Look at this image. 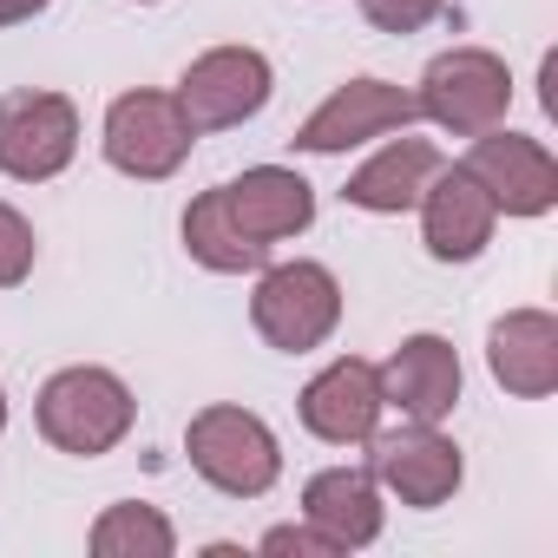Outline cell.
<instances>
[{
    "mask_svg": "<svg viewBox=\"0 0 558 558\" xmlns=\"http://www.w3.org/2000/svg\"><path fill=\"white\" fill-rule=\"evenodd\" d=\"M460 165L480 178V191L493 197L499 217H545V210H558V158H551L545 138L493 125V132H480L466 145Z\"/></svg>",
    "mask_w": 558,
    "mask_h": 558,
    "instance_id": "30bf717a",
    "label": "cell"
},
{
    "mask_svg": "<svg viewBox=\"0 0 558 558\" xmlns=\"http://www.w3.org/2000/svg\"><path fill=\"white\" fill-rule=\"evenodd\" d=\"M486 375L512 401H545L558 388V316L551 310H506L486 329Z\"/></svg>",
    "mask_w": 558,
    "mask_h": 558,
    "instance_id": "e0dca14e",
    "label": "cell"
},
{
    "mask_svg": "<svg viewBox=\"0 0 558 558\" xmlns=\"http://www.w3.org/2000/svg\"><path fill=\"white\" fill-rule=\"evenodd\" d=\"M256 551H269V558H336V545H329L310 519H296V525H269V532L256 538Z\"/></svg>",
    "mask_w": 558,
    "mask_h": 558,
    "instance_id": "7402d4cb",
    "label": "cell"
},
{
    "mask_svg": "<svg viewBox=\"0 0 558 558\" xmlns=\"http://www.w3.org/2000/svg\"><path fill=\"white\" fill-rule=\"evenodd\" d=\"M414 210H421V243L434 263H473V256H486V243L499 230V210L466 165H440Z\"/></svg>",
    "mask_w": 558,
    "mask_h": 558,
    "instance_id": "4fadbf2b",
    "label": "cell"
},
{
    "mask_svg": "<svg viewBox=\"0 0 558 558\" xmlns=\"http://www.w3.org/2000/svg\"><path fill=\"white\" fill-rule=\"evenodd\" d=\"M421 119V106H414V93L408 86H395V80H381V73H362V80H342L303 125H296V151H310V158H342V151H362V145H375V138H388V132H408Z\"/></svg>",
    "mask_w": 558,
    "mask_h": 558,
    "instance_id": "ba28073f",
    "label": "cell"
},
{
    "mask_svg": "<svg viewBox=\"0 0 558 558\" xmlns=\"http://www.w3.org/2000/svg\"><path fill=\"white\" fill-rule=\"evenodd\" d=\"M53 8V0H0V27H27Z\"/></svg>",
    "mask_w": 558,
    "mask_h": 558,
    "instance_id": "603a6c76",
    "label": "cell"
},
{
    "mask_svg": "<svg viewBox=\"0 0 558 558\" xmlns=\"http://www.w3.org/2000/svg\"><path fill=\"white\" fill-rule=\"evenodd\" d=\"M184 453H191V473L223 499H263L283 480V440H276V427L236 401L197 408L184 421Z\"/></svg>",
    "mask_w": 558,
    "mask_h": 558,
    "instance_id": "7a4b0ae2",
    "label": "cell"
},
{
    "mask_svg": "<svg viewBox=\"0 0 558 558\" xmlns=\"http://www.w3.org/2000/svg\"><path fill=\"white\" fill-rule=\"evenodd\" d=\"M138 8H158V0H138Z\"/></svg>",
    "mask_w": 558,
    "mask_h": 558,
    "instance_id": "d4e9b609",
    "label": "cell"
},
{
    "mask_svg": "<svg viewBox=\"0 0 558 558\" xmlns=\"http://www.w3.org/2000/svg\"><path fill=\"white\" fill-rule=\"evenodd\" d=\"M86 545H93L99 558H171V551H178V525H171V512H165V506L112 499V506L93 519Z\"/></svg>",
    "mask_w": 558,
    "mask_h": 558,
    "instance_id": "d6986e66",
    "label": "cell"
},
{
    "mask_svg": "<svg viewBox=\"0 0 558 558\" xmlns=\"http://www.w3.org/2000/svg\"><path fill=\"white\" fill-rule=\"evenodd\" d=\"M34 263H40V236H34V223L0 197V290H21L27 276H34Z\"/></svg>",
    "mask_w": 558,
    "mask_h": 558,
    "instance_id": "ffe728a7",
    "label": "cell"
},
{
    "mask_svg": "<svg viewBox=\"0 0 558 558\" xmlns=\"http://www.w3.org/2000/svg\"><path fill=\"white\" fill-rule=\"evenodd\" d=\"M375 381H381V408L401 414V421H447L466 395V368H460V349L434 329L421 336H401L388 349V362H375Z\"/></svg>",
    "mask_w": 558,
    "mask_h": 558,
    "instance_id": "8fae6325",
    "label": "cell"
},
{
    "mask_svg": "<svg viewBox=\"0 0 558 558\" xmlns=\"http://www.w3.org/2000/svg\"><path fill=\"white\" fill-rule=\"evenodd\" d=\"M303 519L342 551H368L388 525V493L375 486L368 466H323L303 480Z\"/></svg>",
    "mask_w": 558,
    "mask_h": 558,
    "instance_id": "9a60e30c",
    "label": "cell"
},
{
    "mask_svg": "<svg viewBox=\"0 0 558 558\" xmlns=\"http://www.w3.org/2000/svg\"><path fill=\"white\" fill-rule=\"evenodd\" d=\"M296 414H303V427H310L323 447H362V440L381 427V414H388V408H381L375 362H362V355L323 362V368L303 381Z\"/></svg>",
    "mask_w": 558,
    "mask_h": 558,
    "instance_id": "7c38bea8",
    "label": "cell"
},
{
    "mask_svg": "<svg viewBox=\"0 0 558 558\" xmlns=\"http://www.w3.org/2000/svg\"><path fill=\"white\" fill-rule=\"evenodd\" d=\"M178 236H184V256H191L197 269H210V276H256V269L269 263V250L230 217L223 184H210V191H197V197L184 204Z\"/></svg>",
    "mask_w": 558,
    "mask_h": 558,
    "instance_id": "ac0fdd59",
    "label": "cell"
},
{
    "mask_svg": "<svg viewBox=\"0 0 558 558\" xmlns=\"http://www.w3.org/2000/svg\"><path fill=\"white\" fill-rule=\"evenodd\" d=\"M414 106L434 132L480 138V132L506 125V112H512V66L493 47H447V53L427 60V73L414 86Z\"/></svg>",
    "mask_w": 558,
    "mask_h": 558,
    "instance_id": "5b68a950",
    "label": "cell"
},
{
    "mask_svg": "<svg viewBox=\"0 0 558 558\" xmlns=\"http://www.w3.org/2000/svg\"><path fill=\"white\" fill-rule=\"evenodd\" d=\"M191 119L178 106V93H158V86H132L106 106L99 119V151L119 178H138V184H165L191 165Z\"/></svg>",
    "mask_w": 558,
    "mask_h": 558,
    "instance_id": "277c9868",
    "label": "cell"
},
{
    "mask_svg": "<svg viewBox=\"0 0 558 558\" xmlns=\"http://www.w3.org/2000/svg\"><path fill=\"white\" fill-rule=\"evenodd\" d=\"M250 329L276 355H316L342 329V283H336V269L316 263V256L263 263L256 290H250Z\"/></svg>",
    "mask_w": 558,
    "mask_h": 558,
    "instance_id": "3957f363",
    "label": "cell"
},
{
    "mask_svg": "<svg viewBox=\"0 0 558 558\" xmlns=\"http://www.w3.org/2000/svg\"><path fill=\"white\" fill-rule=\"evenodd\" d=\"M34 427L53 453H73V460H99L112 447H125V434L138 427V395L125 388L119 368H99V362H73V368H53L34 395Z\"/></svg>",
    "mask_w": 558,
    "mask_h": 558,
    "instance_id": "6da1fadb",
    "label": "cell"
},
{
    "mask_svg": "<svg viewBox=\"0 0 558 558\" xmlns=\"http://www.w3.org/2000/svg\"><path fill=\"white\" fill-rule=\"evenodd\" d=\"M362 447H368L362 466L375 473V486L408 512H434L466 486V453L453 434H440V421H401L388 434L375 427Z\"/></svg>",
    "mask_w": 558,
    "mask_h": 558,
    "instance_id": "8992f818",
    "label": "cell"
},
{
    "mask_svg": "<svg viewBox=\"0 0 558 558\" xmlns=\"http://www.w3.org/2000/svg\"><path fill=\"white\" fill-rule=\"evenodd\" d=\"M8 414H14V401H8V388H0V434H8Z\"/></svg>",
    "mask_w": 558,
    "mask_h": 558,
    "instance_id": "cb8c5ba5",
    "label": "cell"
},
{
    "mask_svg": "<svg viewBox=\"0 0 558 558\" xmlns=\"http://www.w3.org/2000/svg\"><path fill=\"white\" fill-rule=\"evenodd\" d=\"M375 34H421L447 14V0H355Z\"/></svg>",
    "mask_w": 558,
    "mask_h": 558,
    "instance_id": "44dd1931",
    "label": "cell"
},
{
    "mask_svg": "<svg viewBox=\"0 0 558 558\" xmlns=\"http://www.w3.org/2000/svg\"><path fill=\"white\" fill-rule=\"evenodd\" d=\"M440 165H447L440 145H434V138H414V125H408V132L375 138V151L349 171L342 197H349L355 210H368V217H408Z\"/></svg>",
    "mask_w": 558,
    "mask_h": 558,
    "instance_id": "5bb4252c",
    "label": "cell"
},
{
    "mask_svg": "<svg viewBox=\"0 0 558 558\" xmlns=\"http://www.w3.org/2000/svg\"><path fill=\"white\" fill-rule=\"evenodd\" d=\"M276 93V66L263 47H204L184 73H178V106L191 119V132H230L250 125Z\"/></svg>",
    "mask_w": 558,
    "mask_h": 558,
    "instance_id": "52a82bcc",
    "label": "cell"
},
{
    "mask_svg": "<svg viewBox=\"0 0 558 558\" xmlns=\"http://www.w3.org/2000/svg\"><path fill=\"white\" fill-rule=\"evenodd\" d=\"M80 158V106L47 86L0 99V171L14 184H53Z\"/></svg>",
    "mask_w": 558,
    "mask_h": 558,
    "instance_id": "9c48e42d",
    "label": "cell"
},
{
    "mask_svg": "<svg viewBox=\"0 0 558 558\" xmlns=\"http://www.w3.org/2000/svg\"><path fill=\"white\" fill-rule=\"evenodd\" d=\"M223 204H230V217L263 250L290 243V236H303L316 223V184L303 171H290V165H250V171H236L223 184Z\"/></svg>",
    "mask_w": 558,
    "mask_h": 558,
    "instance_id": "2e32d148",
    "label": "cell"
}]
</instances>
